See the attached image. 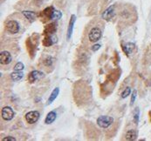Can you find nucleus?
Wrapping results in <instances>:
<instances>
[{
	"instance_id": "f257e3e1",
	"label": "nucleus",
	"mask_w": 151,
	"mask_h": 141,
	"mask_svg": "<svg viewBox=\"0 0 151 141\" xmlns=\"http://www.w3.org/2000/svg\"><path fill=\"white\" fill-rule=\"evenodd\" d=\"M115 15L119 17L122 23H127V25L133 24L137 19L135 7L130 4H121L115 6Z\"/></svg>"
},
{
	"instance_id": "f03ea898",
	"label": "nucleus",
	"mask_w": 151,
	"mask_h": 141,
	"mask_svg": "<svg viewBox=\"0 0 151 141\" xmlns=\"http://www.w3.org/2000/svg\"><path fill=\"white\" fill-rule=\"evenodd\" d=\"M101 30L99 27H93L90 29V32H88V39L90 42L95 43L98 40H100V39L101 38Z\"/></svg>"
},
{
	"instance_id": "7ed1b4c3",
	"label": "nucleus",
	"mask_w": 151,
	"mask_h": 141,
	"mask_svg": "<svg viewBox=\"0 0 151 141\" xmlns=\"http://www.w3.org/2000/svg\"><path fill=\"white\" fill-rule=\"evenodd\" d=\"M114 123V118L109 116H100L97 118V124L101 128H107Z\"/></svg>"
},
{
	"instance_id": "20e7f679",
	"label": "nucleus",
	"mask_w": 151,
	"mask_h": 141,
	"mask_svg": "<svg viewBox=\"0 0 151 141\" xmlns=\"http://www.w3.org/2000/svg\"><path fill=\"white\" fill-rule=\"evenodd\" d=\"M6 29L12 34L18 33L19 31V25L16 20H9L6 24Z\"/></svg>"
},
{
	"instance_id": "39448f33",
	"label": "nucleus",
	"mask_w": 151,
	"mask_h": 141,
	"mask_svg": "<svg viewBox=\"0 0 151 141\" xmlns=\"http://www.w3.org/2000/svg\"><path fill=\"white\" fill-rule=\"evenodd\" d=\"M39 117H40V114H39V112L37 111H29V112H27V113L26 114V116H25L26 122L29 123V124H34V123H36V122L39 120Z\"/></svg>"
},
{
	"instance_id": "423d86ee",
	"label": "nucleus",
	"mask_w": 151,
	"mask_h": 141,
	"mask_svg": "<svg viewBox=\"0 0 151 141\" xmlns=\"http://www.w3.org/2000/svg\"><path fill=\"white\" fill-rule=\"evenodd\" d=\"M114 16H115V6H111L103 12L102 19L107 21H110Z\"/></svg>"
},
{
	"instance_id": "0eeeda50",
	"label": "nucleus",
	"mask_w": 151,
	"mask_h": 141,
	"mask_svg": "<svg viewBox=\"0 0 151 141\" xmlns=\"http://www.w3.org/2000/svg\"><path fill=\"white\" fill-rule=\"evenodd\" d=\"M1 114H2V118H3L5 120H6V121H9V120L12 119V118L14 117V111H13V110H12L11 107H9V106L4 107V108L2 109Z\"/></svg>"
},
{
	"instance_id": "6e6552de",
	"label": "nucleus",
	"mask_w": 151,
	"mask_h": 141,
	"mask_svg": "<svg viewBox=\"0 0 151 141\" xmlns=\"http://www.w3.org/2000/svg\"><path fill=\"white\" fill-rule=\"evenodd\" d=\"M12 58L10 52H1L0 53V63L1 65H8L12 62Z\"/></svg>"
},
{
	"instance_id": "1a4fd4ad",
	"label": "nucleus",
	"mask_w": 151,
	"mask_h": 141,
	"mask_svg": "<svg viewBox=\"0 0 151 141\" xmlns=\"http://www.w3.org/2000/svg\"><path fill=\"white\" fill-rule=\"evenodd\" d=\"M57 42V38L53 34H46L45 39H43V45L46 47H49Z\"/></svg>"
},
{
	"instance_id": "9d476101",
	"label": "nucleus",
	"mask_w": 151,
	"mask_h": 141,
	"mask_svg": "<svg viewBox=\"0 0 151 141\" xmlns=\"http://www.w3.org/2000/svg\"><path fill=\"white\" fill-rule=\"evenodd\" d=\"M42 77H44L43 72H41L39 71H33L28 76V80H29V82L33 83V82L37 81L38 79L41 78Z\"/></svg>"
},
{
	"instance_id": "9b49d317",
	"label": "nucleus",
	"mask_w": 151,
	"mask_h": 141,
	"mask_svg": "<svg viewBox=\"0 0 151 141\" xmlns=\"http://www.w3.org/2000/svg\"><path fill=\"white\" fill-rule=\"evenodd\" d=\"M75 20H76V17H75V15H72V16H71V19H70V21H69L68 29H67V35H66L67 39H70L71 36H72V33H73V25H74Z\"/></svg>"
},
{
	"instance_id": "f8f14e48",
	"label": "nucleus",
	"mask_w": 151,
	"mask_h": 141,
	"mask_svg": "<svg viewBox=\"0 0 151 141\" xmlns=\"http://www.w3.org/2000/svg\"><path fill=\"white\" fill-rule=\"evenodd\" d=\"M137 138V131L134 129H131V130H128L127 132H126V135H125V138L127 140H129V141H133V140H135Z\"/></svg>"
},
{
	"instance_id": "ddd939ff",
	"label": "nucleus",
	"mask_w": 151,
	"mask_h": 141,
	"mask_svg": "<svg viewBox=\"0 0 151 141\" xmlns=\"http://www.w3.org/2000/svg\"><path fill=\"white\" fill-rule=\"evenodd\" d=\"M57 31V26L55 23H51L47 25L45 28V34H54Z\"/></svg>"
},
{
	"instance_id": "4468645a",
	"label": "nucleus",
	"mask_w": 151,
	"mask_h": 141,
	"mask_svg": "<svg viewBox=\"0 0 151 141\" xmlns=\"http://www.w3.org/2000/svg\"><path fill=\"white\" fill-rule=\"evenodd\" d=\"M56 118H57L56 112L53 111H50V112L47 114V116H46V120H45V123H46V124H52V123H53V122L55 121Z\"/></svg>"
},
{
	"instance_id": "2eb2a0df",
	"label": "nucleus",
	"mask_w": 151,
	"mask_h": 141,
	"mask_svg": "<svg viewBox=\"0 0 151 141\" xmlns=\"http://www.w3.org/2000/svg\"><path fill=\"white\" fill-rule=\"evenodd\" d=\"M54 11H55V10L53 9V7H47V8H46V9L43 11L42 16L45 17V18L47 19H52Z\"/></svg>"
},
{
	"instance_id": "dca6fc26",
	"label": "nucleus",
	"mask_w": 151,
	"mask_h": 141,
	"mask_svg": "<svg viewBox=\"0 0 151 141\" xmlns=\"http://www.w3.org/2000/svg\"><path fill=\"white\" fill-rule=\"evenodd\" d=\"M134 47H135L134 44H133V43H126V44L122 46V49H123L124 52H125L127 55H128V54H130V53H132V52H134Z\"/></svg>"
},
{
	"instance_id": "f3484780",
	"label": "nucleus",
	"mask_w": 151,
	"mask_h": 141,
	"mask_svg": "<svg viewBox=\"0 0 151 141\" xmlns=\"http://www.w3.org/2000/svg\"><path fill=\"white\" fill-rule=\"evenodd\" d=\"M23 15L28 19L30 20V22H33L36 18H37V13L34 12H28V11H26V12H22Z\"/></svg>"
},
{
	"instance_id": "a211bd4d",
	"label": "nucleus",
	"mask_w": 151,
	"mask_h": 141,
	"mask_svg": "<svg viewBox=\"0 0 151 141\" xmlns=\"http://www.w3.org/2000/svg\"><path fill=\"white\" fill-rule=\"evenodd\" d=\"M59 92H60V89L57 87V88H55L53 91V92L51 93V96L49 97V98H48V100H47V105H51L55 99H56V98L58 97V95H59Z\"/></svg>"
},
{
	"instance_id": "6ab92c4d",
	"label": "nucleus",
	"mask_w": 151,
	"mask_h": 141,
	"mask_svg": "<svg viewBox=\"0 0 151 141\" xmlns=\"http://www.w3.org/2000/svg\"><path fill=\"white\" fill-rule=\"evenodd\" d=\"M24 77V73L20 71H15L11 74V78L13 81H19Z\"/></svg>"
},
{
	"instance_id": "aec40b11",
	"label": "nucleus",
	"mask_w": 151,
	"mask_h": 141,
	"mask_svg": "<svg viewBox=\"0 0 151 141\" xmlns=\"http://www.w3.org/2000/svg\"><path fill=\"white\" fill-rule=\"evenodd\" d=\"M139 115H140V110L138 107L135 108V111H134V122L137 124L138 122H139Z\"/></svg>"
},
{
	"instance_id": "412c9836",
	"label": "nucleus",
	"mask_w": 151,
	"mask_h": 141,
	"mask_svg": "<svg viewBox=\"0 0 151 141\" xmlns=\"http://www.w3.org/2000/svg\"><path fill=\"white\" fill-rule=\"evenodd\" d=\"M53 58L52 57H47V58L44 60L45 65H46V66H48V67H50V66L53 65Z\"/></svg>"
},
{
	"instance_id": "4be33fe9",
	"label": "nucleus",
	"mask_w": 151,
	"mask_h": 141,
	"mask_svg": "<svg viewBox=\"0 0 151 141\" xmlns=\"http://www.w3.org/2000/svg\"><path fill=\"white\" fill-rule=\"evenodd\" d=\"M130 92H131V89H130V87H127V88L122 91V93H121V98H127V97L130 94Z\"/></svg>"
},
{
	"instance_id": "5701e85b",
	"label": "nucleus",
	"mask_w": 151,
	"mask_h": 141,
	"mask_svg": "<svg viewBox=\"0 0 151 141\" xmlns=\"http://www.w3.org/2000/svg\"><path fill=\"white\" fill-rule=\"evenodd\" d=\"M62 17V13L59 11H54L52 19H60Z\"/></svg>"
},
{
	"instance_id": "b1692460",
	"label": "nucleus",
	"mask_w": 151,
	"mask_h": 141,
	"mask_svg": "<svg viewBox=\"0 0 151 141\" xmlns=\"http://www.w3.org/2000/svg\"><path fill=\"white\" fill-rule=\"evenodd\" d=\"M23 69H24V65H23V63H21V62L17 63V64L15 65V66H14V71H21V70H23Z\"/></svg>"
},
{
	"instance_id": "393cba45",
	"label": "nucleus",
	"mask_w": 151,
	"mask_h": 141,
	"mask_svg": "<svg viewBox=\"0 0 151 141\" xmlns=\"http://www.w3.org/2000/svg\"><path fill=\"white\" fill-rule=\"evenodd\" d=\"M136 95H137V91L134 90V91H133V93H132V96H131V101H130V105H131V106L134 105V101H135Z\"/></svg>"
},
{
	"instance_id": "a878e982",
	"label": "nucleus",
	"mask_w": 151,
	"mask_h": 141,
	"mask_svg": "<svg viewBox=\"0 0 151 141\" xmlns=\"http://www.w3.org/2000/svg\"><path fill=\"white\" fill-rule=\"evenodd\" d=\"M100 48V45H99V44H97V45H93L92 46V50L94 51V52H96L97 50H99Z\"/></svg>"
},
{
	"instance_id": "bb28decb",
	"label": "nucleus",
	"mask_w": 151,
	"mask_h": 141,
	"mask_svg": "<svg viewBox=\"0 0 151 141\" xmlns=\"http://www.w3.org/2000/svg\"><path fill=\"white\" fill-rule=\"evenodd\" d=\"M7 140H12V141H15L16 138H12V137H6V138H3V141H7Z\"/></svg>"
},
{
	"instance_id": "cd10ccee",
	"label": "nucleus",
	"mask_w": 151,
	"mask_h": 141,
	"mask_svg": "<svg viewBox=\"0 0 151 141\" xmlns=\"http://www.w3.org/2000/svg\"><path fill=\"white\" fill-rule=\"evenodd\" d=\"M148 114H149V118H150V122H151V111H149V113H148Z\"/></svg>"
}]
</instances>
